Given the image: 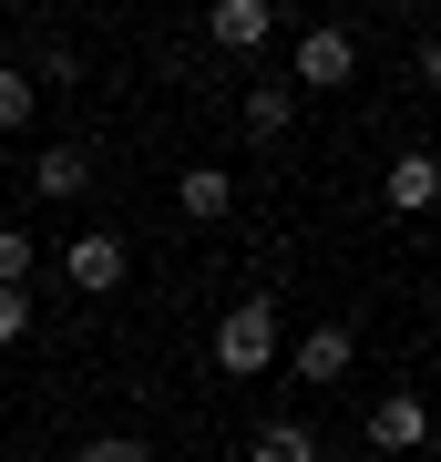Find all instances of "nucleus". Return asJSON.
Wrapping results in <instances>:
<instances>
[{
  "label": "nucleus",
  "instance_id": "obj_15",
  "mask_svg": "<svg viewBox=\"0 0 441 462\" xmlns=\"http://www.w3.org/2000/svg\"><path fill=\"white\" fill-rule=\"evenodd\" d=\"M21 329H32V298H21V288H0V349H11Z\"/></svg>",
  "mask_w": 441,
  "mask_h": 462
},
{
  "label": "nucleus",
  "instance_id": "obj_5",
  "mask_svg": "<svg viewBox=\"0 0 441 462\" xmlns=\"http://www.w3.org/2000/svg\"><path fill=\"white\" fill-rule=\"evenodd\" d=\"M82 185H93V154H82V144H51L41 165H32V196H41V206H72Z\"/></svg>",
  "mask_w": 441,
  "mask_h": 462
},
{
  "label": "nucleus",
  "instance_id": "obj_4",
  "mask_svg": "<svg viewBox=\"0 0 441 462\" xmlns=\"http://www.w3.org/2000/svg\"><path fill=\"white\" fill-rule=\"evenodd\" d=\"M288 360H298V380H308V391H339L349 360H360V339H349V329H298Z\"/></svg>",
  "mask_w": 441,
  "mask_h": 462
},
{
  "label": "nucleus",
  "instance_id": "obj_2",
  "mask_svg": "<svg viewBox=\"0 0 441 462\" xmlns=\"http://www.w3.org/2000/svg\"><path fill=\"white\" fill-rule=\"evenodd\" d=\"M124 267H133V247H124L114 226H82L72 247H62V278H72L82 298H114V288H124Z\"/></svg>",
  "mask_w": 441,
  "mask_h": 462
},
{
  "label": "nucleus",
  "instance_id": "obj_7",
  "mask_svg": "<svg viewBox=\"0 0 441 462\" xmlns=\"http://www.w3.org/2000/svg\"><path fill=\"white\" fill-rule=\"evenodd\" d=\"M175 206L196 216V226H216V216L236 206V175H226V165H185V185H175Z\"/></svg>",
  "mask_w": 441,
  "mask_h": 462
},
{
  "label": "nucleus",
  "instance_id": "obj_9",
  "mask_svg": "<svg viewBox=\"0 0 441 462\" xmlns=\"http://www.w3.org/2000/svg\"><path fill=\"white\" fill-rule=\"evenodd\" d=\"M288 124H298V93L288 83H257V93H246V134H257V144H278Z\"/></svg>",
  "mask_w": 441,
  "mask_h": 462
},
{
  "label": "nucleus",
  "instance_id": "obj_10",
  "mask_svg": "<svg viewBox=\"0 0 441 462\" xmlns=\"http://www.w3.org/2000/svg\"><path fill=\"white\" fill-rule=\"evenodd\" d=\"M246 462H318V431H308V421H267Z\"/></svg>",
  "mask_w": 441,
  "mask_h": 462
},
{
  "label": "nucleus",
  "instance_id": "obj_11",
  "mask_svg": "<svg viewBox=\"0 0 441 462\" xmlns=\"http://www.w3.org/2000/svg\"><path fill=\"white\" fill-rule=\"evenodd\" d=\"M431 196H441V175H431V154H400V165H390V206H400V216H421Z\"/></svg>",
  "mask_w": 441,
  "mask_h": 462
},
{
  "label": "nucleus",
  "instance_id": "obj_1",
  "mask_svg": "<svg viewBox=\"0 0 441 462\" xmlns=\"http://www.w3.org/2000/svg\"><path fill=\"white\" fill-rule=\"evenodd\" d=\"M278 349L288 339H278V309H267V298H236V309L216 319V370H226V380H257Z\"/></svg>",
  "mask_w": 441,
  "mask_h": 462
},
{
  "label": "nucleus",
  "instance_id": "obj_3",
  "mask_svg": "<svg viewBox=\"0 0 441 462\" xmlns=\"http://www.w3.org/2000/svg\"><path fill=\"white\" fill-rule=\"evenodd\" d=\"M349 72H360V42H349L339 21H318V32H298V93H339Z\"/></svg>",
  "mask_w": 441,
  "mask_h": 462
},
{
  "label": "nucleus",
  "instance_id": "obj_13",
  "mask_svg": "<svg viewBox=\"0 0 441 462\" xmlns=\"http://www.w3.org/2000/svg\"><path fill=\"white\" fill-rule=\"evenodd\" d=\"M72 462H154V442L144 431H103V442H82Z\"/></svg>",
  "mask_w": 441,
  "mask_h": 462
},
{
  "label": "nucleus",
  "instance_id": "obj_6",
  "mask_svg": "<svg viewBox=\"0 0 441 462\" xmlns=\"http://www.w3.org/2000/svg\"><path fill=\"white\" fill-rule=\"evenodd\" d=\"M206 32H216V51H257L267 32H278V11H267V0H216Z\"/></svg>",
  "mask_w": 441,
  "mask_h": 462
},
{
  "label": "nucleus",
  "instance_id": "obj_8",
  "mask_svg": "<svg viewBox=\"0 0 441 462\" xmlns=\"http://www.w3.org/2000/svg\"><path fill=\"white\" fill-rule=\"evenodd\" d=\"M410 442H421V401H410V391H390V401L370 411V452H410Z\"/></svg>",
  "mask_w": 441,
  "mask_h": 462
},
{
  "label": "nucleus",
  "instance_id": "obj_14",
  "mask_svg": "<svg viewBox=\"0 0 441 462\" xmlns=\"http://www.w3.org/2000/svg\"><path fill=\"white\" fill-rule=\"evenodd\" d=\"M32 257H41L32 236H21V226H0V288H32Z\"/></svg>",
  "mask_w": 441,
  "mask_h": 462
},
{
  "label": "nucleus",
  "instance_id": "obj_12",
  "mask_svg": "<svg viewBox=\"0 0 441 462\" xmlns=\"http://www.w3.org/2000/svg\"><path fill=\"white\" fill-rule=\"evenodd\" d=\"M32 72H21V62H0V134H21V124H32Z\"/></svg>",
  "mask_w": 441,
  "mask_h": 462
}]
</instances>
